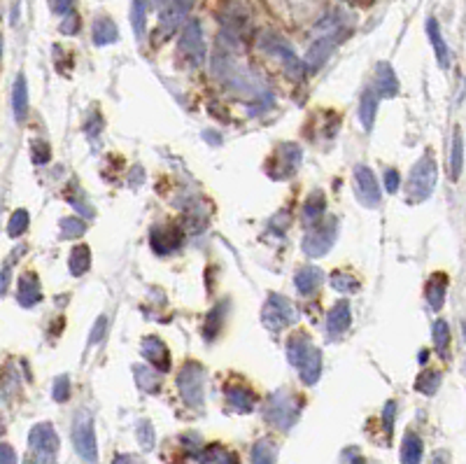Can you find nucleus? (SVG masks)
Returning <instances> with one entry per match:
<instances>
[{
  "label": "nucleus",
  "instance_id": "obj_45",
  "mask_svg": "<svg viewBox=\"0 0 466 464\" xmlns=\"http://www.w3.org/2000/svg\"><path fill=\"white\" fill-rule=\"evenodd\" d=\"M75 3L77 0H49V5H52V12H57V14L65 17L70 14V12H75Z\"/></svg>",
  "mask_w": 466,
  "mask_h": 464
},
{
  "label": "nucleus",
  "instance_id": "obj_17",
  "mask_svg": "<svg viewBox=\"0 0 466 464\" xmlns=\"http://www.w3.org/2000/svg\"><path fill=\"white\" fill-rule=\"evenodd\" d=\"M17 299L23 308H33L35 303L42 299V290H40V280L35 273H23L19 278V292H17Z\"/></svg>",
  "mask_w": 466,
  "mask_h": 464
},
{
  "label": "nucleus",
  "instance_id": "obj_27",
  "mask_svg": "<svg viewBox=\"0 0 466 464\" xmlns=\"http://www.w3.org/2000/svg\"><path fill=\"white\" fill-rule=\"evenodd\" d=\"M324 210H327V199H324V194H322V192H312L310 196L305 199L303 210H301L303 222H305V224L320 222V217L324 215Z\"/></svg>",
  "mask_w": 466,
  "mask_h": 464
},
{
  "label": "nucleus",
  "instance_id": "obj_57",
  "mask_svg": "<svg viewBox=\"0 0 466 464\" xmlns=\"http://www.w3.org/2000/svg\"><path fill=\"white\" fill-rule=\"evenodd\" d=\"M0 434H3V427H0Z\"/></svg>",
  "mask_w": 466,
  "mask_h": 464
},
{
  "label": "nucleus",
  "instance_id": "obj_29",
  "mask_svg": "<svg viewBox=\"0 0 466 464\" xmlns=\"http://www.w3.org/2000/svg\"><path fill=\"white\" fill-rule=\"evenodd\" d=\"M422 453H425V448H422L420 436L413 434V432H408L406 438H403V445H401V462L403 464H420Z\"/></svg>",
  "mask_w": 466,
  "mask_h": 464
},
{
  "label": "nucleus",
  "instance_id": "obj_39",
  "mask_svg": "<svg viewBox=\"0 0 466 464\" xmlns=\"http://www.w3.org/2000/svg\"><path fill=\"white\" fill-rule=\"evenodd\" d=\"M26 229H28V210H23V208L21 210H14L8 224V234L12 238H19Z\"/></svg>",
  "mask_w": 466,
  "mask_h": 464
},
{
  "label": "nucleus",
  "instance_id": "obj_10",
  "mask_svg": "<svg viewBox=\"0 0 466 464\" xmlns=\"http://www.w3.org/2000/svg\"><path fill=\"white\" fill-rule=\"evenodd\" d=\"M261 50L268 52V54H275V57L282 61V68H285V72L292 79H301L303 77L305 65L301 63V59H298L296 54H294L292 47L287 45L282 38H278V35H273V33L261 35Z\"/></svg>",
  "mask_w": 466,
  "mask_h": 464
},
{
  "label": "nucleus",
  "instance_id": "obj_13",
  "mask_svg": "<svg viewBox=\"0 0 466 464\" xmlns=\"http://www.w3.org/2000/svg\"><path fill=\"white\" fill-rule=\"evenodd\" d=\"M189 8H192V0H161V12H159V30H161L163 35L175 33L177 26L185 21Z\"/></svg>",
  "mask_w": 466,
  "mask_h": 464
},
{
  "label": "nucleus",
  "instance_id": "obj_52",
  "mask_svg": "<svg viewBox=\"0 0 466 464\" xmlns=\"http://www.w3.org/2000/svg\"><path fill=\"white\" fill-rule=\"evenodd\" d=\"M432 464H450V455L440 450V453H436V457H434V462H432Z\"/></svg>",
  "mask_w": 466,
  "mask_h": 464
},
{
  "label": "nucleus",
  "instance_id": "obj_55",
  "mask_svg": "<svg viewBox=\"0 0 466 464\" xmlns=\"http://www.w3.org/2000/svg\"><path fill=\"white\" fill-rule=\"evenodd\" d=\"M352 464H366L364 460H361V457H354V462Z\"/></svg>",
  "mask_w": 466,
  "mask_h": 464
},
{
  "label": "nucleus",
  "instance_id": "obj_40",
  "mask_svg": "<svg viewBox=\"0 0 466 464\" xmlns=\"http://www.w3.org/2000/svg\"><path fill=\"white\" fill-rule=\"evenodd\" d=\"M59 227H61V236L63 238H77L87 231V224H84L79 217H63Z\"/></svg>",
  "mask_w": 466,
  "mask_h": 464
},
{
  "label": "nucleus",
  "instance_id": "obj_30",
  "mask_svg": "<svg viewBox=\"0 0 466 464\" xmlns=\"http://www.w3.org/2000/svg\"><path fill=\"white\" fill-rule=\"evenodd\" d=\"M68 266H70V273H72V276H84V273L89 271V266H91V250H89L87 245L72 248Z\"/></svg>",
  "mask_w": 466,
  "mask_h": 464
},
{
  "label": "nucleus",
  "instance_id": "obj_14",
  "mask_svg": "<svg viewBox=\"0 0 466 464\" xmlns=\"http://www.w3.org/2000/svg\"><path fill=\"white\" fill-rule=\"evenodd\" d=\"M143 357L152 364V369H159L161 374L170 369V352L163 341L156 339V336H147L143 341Z\"/></svg>",
  "mask_w": 466,
  "mask_h": 464
},
{
  "label": "nucleus",
  "instance_id": "obj_8",
  "mask_svg": "<svg viewBox=\"0 0 466 464\" xmlns=\"http://www.w3.org/2000/svg\"><path fill=\"white\" fill-rule=\"evenodd\" d=\"M203 383H205V371L201 364L189 362L182 366L180 376H177V387H180L182 399L187 406L201 408L203 406Z\"/></svg>",
  "mask_w": 466,
  "mask_h": 464
},
{
  "label": "nucleus",
  "instance_id": "obj_34",
  "mask_svg": "<svg viewBox=\"0 0 466 464\" xmlns=\"http://www.w3.org/2000/svg\"><path fill=\"white\" fill-rule=\"evenodd\" d=\"M432 339H434V347L440 357H447V347H450V327H447L445 320H436L432 327Z\"/></svg>",
  "mask_w": 466,
  "mask_h": 464
},
{
  "label": "nucleus",
  "instance_id": "obj_33",
  "mask_svg": "<svg viewBox=\"0 0 466 464\" xmlns=\"http://www.w3.org/2000/svg\"><path fill=\"white\" fill-rule=\"evenodd\" d=\"M133 376H136V383L143 392H159V385H161V383H159V376L152 366H136V369H133Z\"/></svg>",
  "mask_w": 466,
  "mask_h": 464
},
{
  "label": "nucleus",
  "instance_id": "obj_19",
  "mask_svg": "<svg viewBox=\"0 0 466 464\" xmlns=\"http://www.w3.org/2000/svg\"><path fill=\"white\" fill-rule=\"evenodd\" d=\"M150 243L156 254H170L173 250L180 248L182 236L177 229H154L150 234Z\"/></svg>",
  "mask_w": 466,
  "mask_h": 464
},
{
  "label": "nucleus",
  "instance_id": "obj_18",
  "mask_svg": "<svg viewBox=\"0 0 466 464\" xmlns=\"http://www.w3.org/2000/svg\"><path fill=\"white\" fill-rule=\"evenodd\" d=\"M224 396H226V404H229L233 411L238 413H250L256 404V396L252 390L243 387V385H231L224 390Z\"/></svg>",
  "mask_w": 466,
  "mask_h": 464
},
{
  "label": "nucleus",
  "instance_id": "obj_3",
  "mask_svg": "<svg viewBox=\"0 0 466 464\" xmlns=\"http://www.w3.org/2000/svg\"><path fill=\"white\" fill-rule=\"evenodd\" d=\"M263 415H266L268 423L278 427V430H290L298 420V415H301V401L294 394L285 392V390H278V392H273L271 399L266 401Z\"/></svg>",
  "mask_w": 466,
  "mask_h": 464
},
{
  "label": "nucleus",
  "instance_id": "obj_46",
  "mask_svg": "<svg viewBox=\"0 0 466 464\" xmlns=\"http://www.w3.org/2000/svg\"><path fill=\"white\" fill-rule=\"evenodd\" d=\"M79 30V17L75 14V12H70V14L63 17V23H61V33L65 35H72Z\"/></svg>",
  "mask_w": 466,
  "mask_h": 464
},
{
  "label": "nucleus",
  "instance_id": "obj_54",
  "mask_svg": "<svg viewBox=\"0 0 466 464\" xmlns=\"http://www.w3.org/2000/svg\"><path fill=\"white\" fill-rule=\"evenodd\" d=\"M347 3H361V5H369L373 0H347Z\"/></svg>",
  "mask_w": 466,
  "mask_h": 464
},
{
  "label": "nucleus",
  "instance_id": "obj_37",
  "mask_svg": "<svg viewBox=\"0 0 466 464\" xmlns=\"http://www.w3.org/2000/svg\"><path fill=\"white\" fill-rule=\"evenodd\" d=\"M438 385H440V374L438 371H432V369L422 371L418 376V381H415V390L422 394H434L438 390Z\"/></svg>",
  "mask_w": 466,
  "mask_h": 464
},
{
  "label": "nucleus",
  "instance_id": "obj_36",
  "mask_svg": "<svg viewBox=\"0 0 466 464\" xmlns=\"http://www.w3.org/2000/svg\"><path fill=\"white\" fill-rule=\"evenodd\" d=\"M17 390H19V376H17V369L14 366H8V369L0 374V396L3 399H12V396L17 394Z\"/></svg>",
  "mask_w": 466,
  "mask_h": 464
},
{
  "label": "nucleus",
  "instance_id": "obj_42",
  "mask_svg": "<svg viewBox=\"0 0 466 464\" xmlns=\"http://www.w3.org/2000/svg\"><path fill=\"white\" fill-rule=\"evenodd\" d=\"M136 434H138L140 445H143V450H152V448H154V438L156 436H154V427H152V423L143 420V423L138 425Z\"/></svg>",
  "mask_w": 466,
  "mask_h": 464
},
{
  "label": "nucleus",
  "instance_id": "obj_49",
  "mask_svg": "<svg viewBox=\"0 0 466 464\" xmlns=\"http://www.w3.org/2000/svg\"><path fill=\"white\" fill-rule=\"evenodd\" d=\"M0 464H17L14 448L8 445V443H0Z\"/></svg>",
  "mask_w": 466,
  "mask_h": 464
},
{
  "label": "nucleus",
  "instance_id": "obj_43",
  "mask_svg": "<svg viewBox=\"0 0 466 464\" xmlns=\"http://www.w3.org/2000/svg\"><path fill=\"white\" fill-rule=\"evenodd\" d=\"M30 154H33L35 163H49V159H52V150H49V145L45 143V140H35L33 148H30Z\"/></svg>",
  "mask_w": 466,
  "mask_h": 464
},
{
  "label": "nucleus",
  "instance_id": "obj_15",
  "mask_svg": "<svg viewBox=\"0 0 466 464\" xmlns=\"http://www.w3.org/2000/svg\"><path fill=\"white\" fill-rule=\"evenodd\" d=\"M352 325V313H350V303L338 301L327 315V334L329 339H341Z\"/></svg>",
  "mask_w": 466,
  "mask_h": 464
},
{
  "label": "nucleus",
  "instance_id": "obj_51",
  "mask_svg": "<svg viewBox=\"0 0 466 464\" xmlns=\"http://www.w3.org/2000/svg\"><path fill=\"white\" fill-rule=\"evenodd\" d=\"M10 280H12V273H10V268L5 266L3 271H0V296L8 292V287H10Z\"/></svg>",
  "mask_w": 466,
  "mask_h": 464
},
{
  "label": "nucleus",
  "instance_id": "obj_5",
  "mask_svg": "<svg viewBox=\"0 0 466 464\" xmlns=\"http://www.w3.org/2000/svg\"><path fill=\"white\" fill-rule=\"evenodd\" d=\"M30 453H33L35 464H54L59 453V436L54 432V427L49 423H40L30 430L28 436Z\"/></svg>",
  "mask_w": 466,
  "mask_h": 464
},
{
  "label": "nucleus",
  "instance_id": "obj_9",
  "mask_svg": "<svg viewBox=\"0 0 466 464\" xmlns=\"http://www.w3.org/2000/svg\"><path fill=\"white\" fill-rule=\"evenodd\" d=\"M177 50H180V57L185 59L189 65H194V68L203 65V61H205V40H203V30H201V23L196 21V19H189L185 23Z\"/></svg>",
  "mask_w": 466,
  "mask_h": 464
},
{
  "label": "nucleus",
  "instance_id": "obj_32",
  "mask_svg": "<svg viewBox=\"0 0 466 464\" xmlns=\"http://www.w3.org/2000/svg\"><path fill=\"white\" fill-rule=\"evenodd\" d=\"M278 460V448L271 438H261L252 448V464H275Z\"/></svg>",
  "mask_w": 466,
  "mask_h": 464
},
{
  "label": "nucleus",
  "instance_id": "obj_44",
  "mask_svg": "<svg viewBox=\"0 0 466 464\" xmlns=\"http://www.w3.org/2000/svg\"><path fill=\"white\" fill-rule=\"evenodd\" d=\"M70 396V378L68 376H59L54 383V399L57 401H68Z\"/></svg>",
  "mask_w": 466,
  "mask_h": 464
},
{
  "label": "nucleus",
  "instance_id": "obj_35",
  "mask_svg": "<svg viewBox=\"0 0 466 464\" xmlns=\"http://www.w3.org/2000/svg\"><path fill=\"white\" fill-rule=\"evenodd\" d=\"M331 285H334V290L341 292V294H352V292L359 290V280L354 278L352 273H345V271L331 273Z\"/></svg>",
  "mask_w": 466,
  "mask_h": 464
},
{
  "label": "nucleus",
  "instance_id": "obj_25",
  "mask_svg": "<svg viewBox=\"0 0 466 464\" xmlns=\"http://www.w3.org/2000/svg\"><path fill=\"white\" fill-rule=\"evenodd\" d=\"M116 38H119V28H116V23L112 19L103 17V19L94 21V45L98 47L112 45V42H116Z\"/></svg>",
  "mask_w": 466,
  "mask_h": 464
},
{
  "label": "nucleus",
  "instance_id": "obj_48",
  "mask_svg": "<svg viewBox=\"0 0 466 464\" xmlns=\"http://www.w3.org/2000/svg\"><path fill=\"white\" fill-rule=\"evenodd\" d=\"M394 418H396V401H387V406H385V413H383V423H385V432H392V427H394Z\"/></svg>",
  "mask_w": 466,
  "mask_h": 464
},
{
  "label": "nucleus",
  "instance_id": "obj_50",
  "mask_svg": "<svg viewBox=\"0 0 466 464\" xmlns=\"http://www.w3.org/2000/svg\"><path fill=\"white\" fill-rule=\"evenodd\" d=\"M105 317H98L96 320V325H94V332H91V339H89V343H94V341H98L103 336V332H105Z\"/></svg>",
  "mask_w": 466,
  "mask_h": 464
},
{
  "label": "nucleus",
  "instance_id": "obj_1",
  "mask_svg": "<svg viewBox=\"0 0 466 464\" xmlns=\"http://www.w3.org/2000/svg\"><path fill=\"white\" fill-rule=\"evenodd\" d=\"M287 357L296 366L298 376L305 385H315L322 376V352L320 347L312 345L310 336L303 332H296L287 341Z\"/></svg>",
  "mask_w": 466,
  "mask_h": 464
},
{
  "label": "nucleus",
  "instance_id": "obj_2",
  "mask_svg": "<svg viewBox=\"0 0 466 464\" xmlns=\"http://www.w3.org/2000/svg\"><path fill=\"white\" fill-rule=\"evenodd\" d=\"M438 180V168H436V159L434 154H425L410 168L408 175V185H406V199L408 203H422L434 194Z\"/></svg>",
  "mask_w": 466,
  "mask_h": 464
},
{
  "label": "nucleus",
  "instance_id": "obj_21",
  "mask_svg": "<svg viewBox=\"0 0 466 464\" xmlns=\"http://www.w3.org/2000/svg\"><path fill=\"white\" fill-rule=\"evenodd\" d=\"M336 47V38H317L315 45L310 47L308 57H305V68L308 70H317L324 65V61L331 57V52H334Z\"/></svg>",
  "mask_w": 466,
  "mask_h": 464
},
{
  "label": "nucleus",
  "instance_id": "obj_26",
  "mask_svg": "<svg viewBox=\"0 0 466 464\" xmlns=\"http://www.w3.org/2000/svg\"><path fill=\"white\" fill-rule=\"evenodd\" d=\"M196 457L201 460V464H238L236 455L229 453V450L219 443L205 445L201 453H196Z\"/></svg>",
  "mask_w": 466,
  "mask_h": 464
},
{
  "label": "nucleus",
  "instance_id": "obj_20",
  "mask_svg": "<svg viewBox=\"0 0 466 464\" xmlns=\"http://www.w3.org/2000/svg\"><path fill=\"white\" fill-rule=\"evenodd\" d=\"M322 280H324L322 271H320V268H315V266H303V268H298L296 276H294V283H296L298 294H303V296L315 294L317 287L322 285Z\"/></svg>",
  "mask_w": 466,
  "mask_h": 464
},
{
  "label": "nucleus",
  "instance_id": "obj_24",
  "mask_svg": "<svg viewBox=\"0 0 466 464\" xmlns=\"http://www.w3.org/2000/svg\"><path fill=\"white\" fill-rule=\"evenodd\" d=\"M445 292H447V276L445 273H436L427 283V301L432 310H440L445 303Z\"/></svg>",
  "mask_w": 466,
  "mask_h": 464
},
{
  "label": "nucleus",
  "instance_id": "obj_16",
  "mask_svg": "<svg viewBox=\"0 0 466 464\" xmlns=\"http://www.w3.org/2000/svg\"><path fill=\"white\" fill-rule=\"evenodd\" d=\"M373 94L383 96V99H392V96L398 94V79L387 61L376 65V91Z\"/></svg>",
  "mask_w": 466,
  "mask_h": 464
},
{
  "label": "nucleus",
  "instance_id": "obj_11",
  "mask_svg": "<svg viewBox=\"0 0 466 464\" xmlns=\"http://www.w3.org/2000/svg\"><path fill=\"white\" fill-rule=\"evenodd\" d=\"M354 194H357L359 203L366 208H376L380 203L378 178L369 166H364V163L354 168Z\"/></svg>",
  "mask_w": 466,
  "mask_h": 464
},
{
  "label": "nucleus",
  "instance_id": "obj_56",
  "mask_svg": "<svg viewBox=\"0 0 466 464\" xmlns=\"http://www.w3.org/2000/svg\"><path fill=\"white\" fill-rule=\"evenodd\" d=\"M0 54H3V38H0Z\"/></svg>",
  "mask_w": 466,
  "mask_h": 464
},
{
  "label": "nucleus",
  "instance_id": "obj_6",
  "mask_svg": "<svg viewBox=\"0 0 466 464\" xmlns=\"http://www.w3.org/2000/svg\"><path fill=\"white\" fill-rule=\"evenodd\" d=\"M72 443H75L77 455L84 462L94 464L98 460V443H96V432H94V420L87 411H79L72 423Z\"/></svg>",
  "mask_w": 466,
  "mask_h": 464
},
{
  "label": "nucleus",
  "instance_id": "obj_7",
  "mask_svg": "<svg viewBox=\"0 0 466 464\" xmlns=\"http://www.w3.org/2000/svg\"><path fill=\"white\" fill-rule=\"evenodd\" d=\"M261 320H263V327H266L268 332L278 334L296 320V308L292 306L290 299H285L280 294H271L266 299V303H263Z\"/></svg>",
  "mask_w": 466,
  "mask_h": 464
},
{
  "label": "nucleus",
  "instance_id": "obj_41",
  "mask_svg": "<svg viewBox=\"0 0 466 464\" xmlns=\"http://www.w3.org/2000/svg\"><path fill=\"white\" fill-rule=\"evenodd\" d=\"M222 317H224V303H219V306L214 308L205 320V339L207 341H212L214 336L219 334V329H222V325H224Z\"/></svg>",
  "mask_w": 466,
  "mask_h": 464
},
{
  "label": "nucleus",
  "instance_id": "obj_47",
  "mask_svg": "<svg viewBox=\"0 0 466 464\" xmlns=\"http://www.w3.org/2000/svg\"><path fill=\"white\" fill-rule=\"evenodd\" d=\"M398 185H401V175H398V170L389 168L385 173V189H387V194H396Z\"/></svg>",
  "mask_w": 466,
  "mask_h": 464
},
{
  "label": "nucleus",
  "instance_id": "obj_31",
  "mask_svg": "<svg viewBox=\"0 0 466 464\" xmlns=\"http://www.w3.org/2000/svg\"><path fill=\"white\" fill-rule=\"evenodd\" d=\"M464 168V140H462V131H455V140H452V150H450V178L459 180Z\"/></svg>",
  "mask_w": 466,
  "mask_h": 464
},
{
  "label": "nucleus",
  "instance_id": "obj_38",
  "mask_svg": "<svg viewBox=\"0 0 466 464\" xmlns=\"http://www.w3.org/2000/svg\"><path fill=\"white\" fill-rule=\"evenodd\" d=\"M131 23H133V30H136L138 38H143V35H145V23H147V0H133Z\"/></svg>",
  "mask_w": 466,
  "mask_h": 464
},
{
  "label": "nucleus",
  "instance_id": "obj_12",
  "mask_svg": "<svg viewBox=\"0 0 466 464\" xmlns=\"http://www.w3.org/2000/svg\"><path fill=\"white\" fill-rule=\"evenodd\" d=\"M301 159H303V152L298 145L294 143H285L280 145L278 152H275V159H271V163H268V170L280 166V170H275L273 178L280 180V178H290V175L296 173V168L301 166Z\"/></svg>",
  "mask_w": 466,
  "mask_h": 464
},
{
  "label": "nucleus",
  "instance_id": "obj_28",
  "mask_svg": "<svg viewBox=\"0 0 466 464\" xmlns=\"http://www.w3.org/2000/svg\"><path fill=\"white\" fill-rule=\"evenodd\" d=\"M376 114H378V99L373 91H364L359 103V121L364 126V131H371L376 124Z\"/></svg>",
  "mask_w": 466,
  "mask_h": 464
},
{
  "label": "nucleus",
  "instance_id": "obj_22",
  "mask_svg": "<svg viewBox=\"0 0 466 464\" xmlns=\"http://www.w3.org/2000/svg\"><path fill=\"white\" fill-rule=\"evenodd\" d=\"M12 112H14V119L23 124L28 117V87H26V77L19 75L14 82V89H12Z\"/></svg>",
  "mask_w": 466,
  "mask_h": 464
},
{
  "label": "nucleus",
  "instance_id": "obj_23",
  "mask_svg": "<svg viewBox=\"0 0 466 464\" xmlns=\"http://www.w3.org/2000/svg\"><path fill=\"white\" fill-rule=\"evenodd\" d=\"M427 35H429V40H432V47H434V54H436L438 63L443 65V68H447V65H450V50H447L443 35H440L436 19H427Z\"/></svg>",
  "mask_w": 466,
  "mask_h": 464
},
{
  "label": "nucleus",
  "instance_id": "obj_4",
  "mask_svg": "<svg viewBox=\"0 0 466 464\" xmlns=\"http://www.w3.org/2000/svg\"><path fill=\"white\" fill-rule=\"evenodd\" d=\"M336 238H338V217H327L317 227L308 231V236L303 238L301 248L308 257H324L331 248H334Z\"/></svg>",
  "mask_w": 466,
  "mask_h": 464
},
{
  "label": "nucleus",
  "instance_id": "obj_53",
  "mask_svg": "<svg viewBox=\"0 0 466 464\" xmlns=\"http://www.w3.org/2000/svg\"><path fill=\"white\" fill-rule=\"evenodd\" d=\"M112 464H133V460H131V457H128V455H119Z\"/></svg>",
  "mask_w": 466,
  "mask_h": 464
}]
</instances>
